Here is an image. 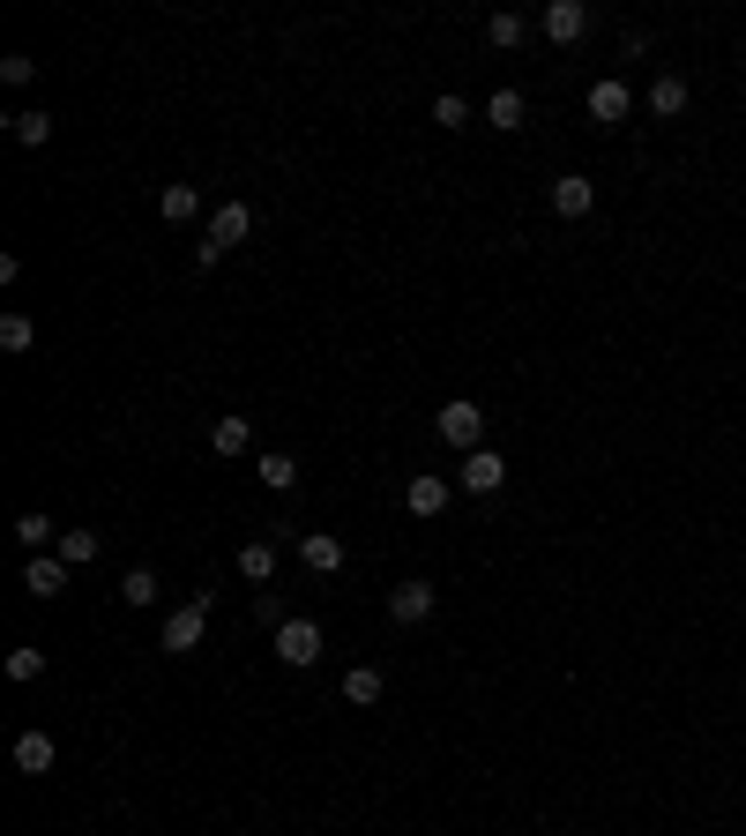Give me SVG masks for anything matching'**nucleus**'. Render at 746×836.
<instances>
[{
	"mask_svg": "<svg viewBox=\"0 0 746 836\" xmlns=\"http://www.w3.org/2000/svg\"><path fill=\"white\" fill-rule=\"evenodd\" d=\"M433 433H441L448 449H463V456H478V441H486V411H478L470 396H456V404L433 411Z\"/></svg>",
	"mask_w": 746,
	"mask_h": 836,
	"instance_id": "obj_1",
	"label": "nucleus"
},
{
	"mask_svg": "<svg viewBox=\"0 0 746 836\" xmlns=\"http://www.w3.org/2000/svg\"><path fill=\"white\" fill-rule=\"evenodd\" d=\"M202 627H209V590H195L187 605L165 613V658H187V650L202 642Z\"/></svg>",
	"mask_w": 746,
	"mask_h": 836,
	"instance_id": "obj_2",
	"label": "nucleus"
},
{
	"mask_svg": "<svg viewBox=\"0 0 746 836\" xmlns=\"http://www.w3.org/2000/svg\"><path fill=\"white\" fill-rule=\"evenodd\" d=\"M247 232H254V209H247V202H217V209H209V240H202V247L232 254Z\"/></svg>",
	"mask_w": 746,
	"mask_h": 836,
	"instance_id": "obj_3",
	"label": "nucleus"
},
{
	"mask_svg": "<svg viewBox=\"0 0 746 836\" xmlns=\"http://www.w3.org/2000/svg\"><path fill=\"white\" fill-rule=\"evenodd\" d=\"M277 658H284L291 672H306L314 658H322V627H314V620H284V627H277Z\"/></svg>",
	"mask_w": 746,
	"mask_h": 836,
	"instance_id": "obj_4",
	"label": "nucleus"
},
{
	"mask_svg": "<svg viewBox=\"0 0 746 836\" xmlns=\"http://www.w3.org/2000/svg\"><path fill=\"white\" fill-rule=\"evenodd\" d=\"M426 613H433V583H418V576H411V583L388 590V620H396V627H418Z\"/></svg>",
	"mask_w": 746,
	"mask_h": 836,
	"instance_id": "obj_5",
	"label": "nucleus"
},
{
	"mask_svg": "<svg viewBox=\"0 0 746 836\" xmlns=\"http://www.w3.org/2000/svg\"><path fill=\"white\" fill-rule=\"evenodd\" d=\"M500 486H508V463H500L493 449L463 456V494H478V501H486V494H500Z\"/></svg>",
	"mask_w": 746,
	"mask_h": 836,
	"instance_id": "obj_6",
	"label": "nucleus"
},
{
	"mask_svg": "<svg viewBox=\"0 0 746 836\" xmlns=\"http://www.w3.org/2000/svg\"><path fill=\"white\" fill-rule=\"evenodd\" d=\"M582 31H590V8H582V0H552V8H545V38L552 45H575Z\"/></svg>",
	"mask_w": 746,
	"mask_h": 836,
	"instance_id": "obj_7",
	"label": "nucleus"
},
{
	"mask_svg": "<svg viewBox=\"0 0 746 836\" xmlns=\"http://www.w3.org/2000/svg\"><path fill=\"white\" fill-rule=\"evenodd\" d=\"M23 583H31V597H60V590H68V560H60V553H31Z\"/></svg>",
	"mask_w": 746,
	"mask_h": 836,
	"instance_id": "obj_8",
	"label": "nucleus"
},
{
	"mask_svg": "<svg viewBox=\"0 0 746 836\" xmlns=\"http://www.w3.org/2000/svg\"><path fill=\"white\" fill-rule=\"evenodd\" d=\"M627 113H634V90H627V83H597V90H590V120H597V127H620Z\"/></svg>",
	"mask_w": 746,
	"mask_h": 836,
	"instance_id": "obj_9",
	"label": "nucleus"
},
{
	"mask_svg": "<svg viewBox=\"0 0 746 836\" xmlns=\"http://www.w3.org/2000/svg\"><path fill=\"white\" fill-rule=\"evenodd\" d=\"M53 762H60L53 732H15V769H23V777H45Z\"/></svg>",
	"mask_w": 746,
	"mask_h": 836,
	"instance_id": "obj_10",
	"label": "nucleus"
},
{
	"mask_svg": "<svg viewBox=\"0 0 746 836\" xmlns=\"http://www.w3.org/2000/svg\"><path fill=\"white\" fill-rule=\"evenodd\" d=\"M404 508H411L418 523H433V515L448 508V478H411V486H404Z\"/></svg>",
	"mask_w": 746,
	"mask_h": 836,
	"instance_id": "obj_11",
	"label": "nucleus"
},
{
	"mask_svg": "<svg viewBox=\"0 0 746 836\" xmlns=\"http://www.w3.org/2000/svg\"><path fill=\"white\" fill-rule=\"evenodd\" d=\"M299 560H306L314 576H336V568H343V538H329V531H306V538H299Z\"/></svg>",
	"mask_w": 746,
	"mask_h": 836,
	"instance_id": "obj_12",
	"label": "nucleus"
},
{
	"mask_svg": "<svg viewBox=\"0 0 746 836\" xmlns=\"http://www.w3.org/2000/svg\"><path fill=\"white\" fill-rule=\"evenodd\" d=\"M552 209H560V217H590V209H597V187H590L582 172H568V179H552Z\"/></svg>",
	"mask_w": 746,
	"mask_h": 836,
	"instance_id": "obj_13",
	"label": "nucleus"
},
{
	"mask_svg": "<svg viewBox=\"0 0 746 836\" xmlns=\"http://www.w3.org/2000/svg\"><path fill=\"white\" fill-rule=\"evenodd\" d=\"M687 113V76H657L650 83V120H679Z\"/></svg>",
	"mask_w": 746,
	"mask_h": 836,
	"instance_id": "obj_14",
	"label": "nucleus"
},
{
	"mask_svg": "<svg viewBox=\"0 0 746 836\" xmlns=\"http://www.w3.org/2000/svg\"><path fill=\"white\" fill-rule=\"evenodd\" d=\"M209 449H217L224 463L247 456V449H254V426H247V418H217V426H209Z\"/></svg>",
	"mask_w": 746,
	"mask_h": 836,
	"instance_id": "obj_15",
	"label": "nucleus"
},
{
	"mask_svg": "<svg viewBox=\"0 0 746 836\" xmlns=\"http://www.w3.org/2000/svg\"><path fill=\"white\" fill-rule=\"evenodd\" d=\"M158 209H165V224H195V217H202V195H195L187 179H172L165 195H158Z\"/></svg>",
	"mask_w": 746,
	"mask_h": 836,
	"instance_id": "obj_16",
	"label": "nucleus"
},
{
	"mask_svg": "<svg viewBox=\"0 0 746 836\" xmlns=\"http://www.w3.org/2000/svg\"><path fill=\"white\" fill-rule=\"evenodd\" d=\"M254 478H261V486H269V494H291V486H299V463H291L284 449H269V456L254 463Z\"/></svg>",
	"mask_w": 746,
	"mask_h": 836,
	"instance_id": "obj_17",
	"label": "nucleus"
},
{
	"mask_svg": "<svg viewBox=\"0 0 746 836\" xmlns=\"http://www.w3.org/2000/svg\"><path fill=\"white\" fill-rule=\"evenodd\" d=\"M343 703H351V710H373V703H381V672L351 665V672H343Z\"/></svg>",
	"mask_w": 746,
	"mask_h": 836,
	"instance_id": "obj_18",
	"label": "nucleus"
},
{
	"mask_svg": "<svg viewBox=\"0 0 746 836\" xmlns=\"http://www.w3.org/2000/svg\"><path fill=\"white\" fill-rule=\"evenodd\" d=\"M240 576H247V583H269V576H277V545H269V538L240 545Z\"/></svg>",
	"mask_w": 746,
	"mask_h": 836,
	"instance_id": "obj_19",
	"label": "nucleus"
},
{
	"mask_svg": "<svg viewBox=\"0 0 746 836\" xmlns=\"http://www.w3.org/2000/svg\"><path fill=\"white\" fill-rule=\"evenodd\" d=\"M8 135H15L23 150H45V142H53V113H15V120H8Z\"/></svg>",
	"mask_w": 746,
	"mask_h": 836,
	"instance_id": "obj_20",
	"label": "nucleus"
},
{
	"mask_svg": "<svg viewBox=\"0 0 746 836\" xmlns=\"http://www.w3.org/2000/svg\"><path fill=\"white\" fill-rule=\"evenodd\" d=\"M60 538H68V531H53L45 515H15V545H31V553H53Z\"/></svg>",
	"mask_w": 746,
	"mask_h": 836,
	"instance_id": "obj_21",
	"label": "nucleus"
},
{
	"mask_svg": "<svg viewBox=\"0 0 746 836\" xmlns=\"http://www.w3.org/2000/svg\"><path fill=\"white\" fill-rule=\"evenodd\" d=\"M38 672H45V650H38V642H15V650H8V680H23V687H31Z\"/></svg>",
	"mask_w": 746,
	"mask_h": 836,
	"instance_id": "obj_22",
	"label": "nucleus"
},
{
	"mask_svg": "<svg viewBox=\"0 0 746 836\" xmlns=\"http://www.w3.org/2000/svg\"><path fill=\"white\" fill-rule=\"evenodd\" d=\"M486 120L493 127H523V90H493V97H486Z\"/></svg>",
	"mask_w": 746,
	"mask_h": 836,
	"instance_id": "obj_23",
	"label": "nucleus"
},
{
	"mask_svg": "<svg viewBox=\"0 0 746 836\" xmlns=\"http://www.w3.org/2000/svg\"><path fill=\"white\" fill-rule=\"evenodd\" d=\"M120 605H158V576H150V568H127L120 576Z\"/></svg>",
	"mask_w": 746,
	"mask_h": 836,
	"instance_id": "obj_24",
	"label": "nucleus"
},
{
	"mask_svg": "<svg viewBox=\"0 0 746 836\" xmlns=\"http://www.w3.org/2000/svg\"><path fill=\"white\" fill-rule=\"evenodd\" d=\"M38 329H31V314H0V351H31Z\"/></svg>",
	"mask_w": 746,
	"mask_h": 836,
	"instance_id": "obj_25",
	"label": "nucleus"
},
{
	"mask_svg": "<svg viewBox=\"0 0 746 836\" xmlns=\"http://www.w3.org/2000/svg\"><path fill=\"white\" fill-rule=\"evenodd\" d=\"M60 560H68V568L97 560V531H68V538H60Z\"/></svg>",
	"mask_w": 746,
	"mask_h": 836,
	"instance_id": "obj_26",
	"label": "nucleus"
},
{
	"mask_svg": "<svg viewBox=\"0 0 746 836\" xmlns=\"http://www.w3.org/2000/svg\"><path fill=\"white\" fill-rule=\"evenodd\" d=\"M486 38H493L500 53H508V45H523V15H508V8H500L493 23H486Z\"/></svg>",
	"mask_w": 746,
	"mask_h": 836,
	"instance_id": "obj_27",
	"label": "nucleus"
},
{
	"mask_svg": "<svg viewBox=\"0 0 746 836\" xmlns=\"http://www.w3.org/2000/svg\"><path fill=\"white\" fill-rule=\"evenodd\" d=\"M433 120H441V127H463V120H470V105H463V97H433Z\"/></svg>",
	"mask_w": 746,
	"mask_h": 836,
	"instance_id": "obj_28",
	"label": "nucleus"
},
{
	"mask_svg": "<svg viewBox=\"0 0 746 836\" xmlns=\"http://www.w3.org/2000/svg\"><path fill=\"white\" fill-rule=\"evenodd\" d=\"M0 76H8V83H31V76H38V60H31V53H8V60H0Z\"/></svg>",
	"mask_w": 746,
	"mask_h": 836,
	"instance_id": "obj_29",
	"label": "nucleus"
}]
</instances>
